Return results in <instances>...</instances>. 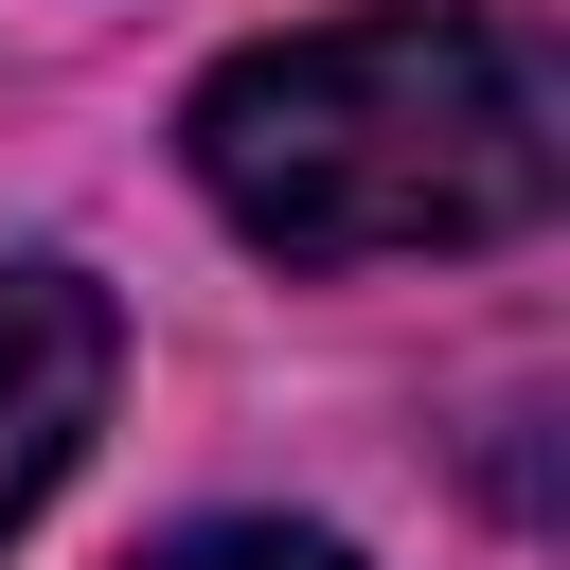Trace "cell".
<instances>
[{
    "instance_id": "1",
    "label": "cell",
    "mask_w": 570,
    "mask_h": 570,
    "mask_svg": "<svg viewBox=\"0 0 570 570\" xmlns=\"http://www.w3.org/2000/svg\"><path fill=\"white\" fill-rule=\"evenodd\" d=\"M196 196L285 249V267H410V249H499L552 214L570 125H552V53L517 18H445V0H374L321 36H249L196 89Z\"/></svg>"
},
{
    "instance_id": "2",
    "label": "cell",
    "mask_w": 570,
    "mask_h": 570,
    "mask_svg": "<svg viewBox=\"0 0 570 570\" xmlns=\"http://www.w3.org/2000/svg\"><path fill=\"white\" fill-rule=\"evenodd\" d=\"M107 285L89 267H53V249H0V534L89 463V428H107Z\"/></svg>"
},
{
    "instance_id": "3",
    "label": "cell",
    "mask_w": 570,
    "mask_h": 570,
    "mask_svg": "<svg viewBox=\"0 0 570 570\" xmlns=\"http://www.w3.org/2000/svg\"><path fill=\"white\" fill-rule=\"evenodd\" d=\"M142 570H356V552L303 534V517H196V534H160Z\"/></svg>"
}]
</instances>
